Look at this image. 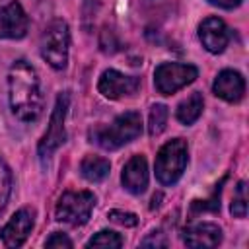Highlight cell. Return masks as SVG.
Instances as JSON below:
<instances>
[{
    "mask_svg": "<svg viewBox=\"0 0 249 249\" xmlns=\"http://www.w3.org/2000/svg\"><path fill=\"white\" fill-rule=\"evenodd\" d=\"M86 245H88V247H123V237H121L117 231L101 230V231H97Z\"/></svg>",
    "mask_w": 249,
    "mask_h": 249,
    "instance_id": "d6986e66",
    "label": "cell"
},
{
    "mask_svg": "<svg viewBox=\"0 0 249 249\" xmlns=\"http://www.w3.org/2000/svg\"><path fill=\"white\" fill-rule=\"evenodd\" d=\"M109 171H111V163H109V160H105L101 156H86L80 163V173L89 183L103 181L109 175Z\"/></svg>",
    "mask_w": 249,
    "mask_h": 249,
    "instance_id": "9a60e30c",
    "label": "cell"
},
{
    "mask_svg": "<svg viewBox=\"0 0 249 249\" xmlns=\"http://www.w3.org/2000/svg\"><path fill=\"white\" fill-rule=\"evenodd\" d=\"M202 107H204V99H202V95L198 91H195V93H191L187 99H183L177 105L175 117L183 124H193L202 115Z\"/></svg>",
    "mask_w": 249,
    "mask_h": 249,
    "instance_id": "2e32d148",
    "label": "cell"
},
{
    "mask_svg": "<svg viewBox=\"0 0 249 249\" xmlns=\"http://www.w3.org/2000/svg\"><path fill=\"white\" fill-rule=\"evenodd\" d=\"M33 226H35V210L21 208L4 224V228L0 230V239L6 247H19L29 237Z\"/></svg>",
    "mask_w": 249,
    "mask_h": 249,
    "instance_id": "9c48e42d",
    "label": "cell"
},
{
    "mask_svg": "<svg viewBox=\"0 0 249 249\" xmlns=\"http://www.w3.org/2000/svg\"><path fill=\"white\" fill-rule=\"evenodd\" d=\"M167 117H169V111H167V107L163 103L152 105L150 117H148V132H150V136H158V134H161L165 130Z\"/></svg>",
    "mask_w": 249,
    "mask_h": 249,
    "instance_id": "e0dca14e",
    "label": "cell"
},
{
    "mask_svg": "<svg viewBox=\"0 0 249 249\" xmlns=\"http://www.w3.org/2000/svg\"><path fill=\"white\" fill-rule=\"evenodd\" d=\"M208 4L212 6H218V8H224V10H231V8H237L243 0H206Z\"/></svg>",
    "mask_w": 249,
    "mask_h": 249,
    "instance_id": "d4e9b609",
    "label": "cell"
},
{
    "mask_svg": "<svg viewBox=\"0 0 249 249\" xmlns=\"http://www.w3.org/2000/svg\"><path fill=\"white\" fill-rule=\"evenodd\" d=\"M230 212L235 218H245L247 216V183L245 181H239L235 185L233 198H231V204H230Z\"/></svg>",
    "mask_w": 249,
    "mask_h": 249,
    "instance_id": "ac0fdd59",
    "label": "cell"
},
{
    "mask_svg": "<svg viewBox=\"0 0 249 249\" xmlns=\"http://www.w3.org/2000/svg\"><path fill=\"white\" fill-rule=\"evenodd\" d=\"M142 134V117L138 111H126L115 117L113 123L89 130V142L101 150H117Z\"/></svg>",
    "mask_w": 249,
    "mask_h": 249,
    "instance_id": "7a4b0ae2",
    "label": "cell"
},
{
    "mask_svg": "<svg viewBox=\"0 0 249 249\" xmlns=\"http://www.w3.org/2000/svg\"><path fill=\"white\" fill-rule=\"evenodd\" d=\"M212 91L216 97L228 101V103H237L243 99L245 93V80L237 70L226 68L222 72H218L214 84H212Z\"/></svg>",
    "mask_w": 249,
    "mask_h": 249,
    "instance_id": "7c38bea8",
    "label": "cell"
},
{
    "mask_svg": "<svg viewBox=\"0 0 249 249\" xmlns=\"http://www.w3.org/2000/svg\"><path fill=\"white\" fill-rule=\"evenodd\" d=\"M95 206V195L91 191H66L56 202L54 218L60 224L78 228L84 226Z\"/></svg>",
    "mask_w": 249,
    "mask_h": 249,
    "instance_id": "5b68a950",
    "label": "cell"
},
{
    "mask_svg": "<svg viewBox=\"0 0 249 249\" xmlns=\"http://www.w3.org/2000/svg\"><path fill=\"white\" fill-rule=\"evenodd\" d=\"M230 37H231V33H230V29H228L226 21L220 19V18H216V16L206 18V19L198 25V39H200L202 47H204L208 53H212V54L224 53V49H226L228 43H230Z\"/></svg>",
    "mask_w": 249,
    "mask_h": 249,
    "instance_id": "8fae6325",
    "label": "cell"
},
{
    "mask_svg": "<svg viewBox=\"0 0 249 249\" xmlns=\"http://www.w3.org/2000/svg\"><path fill=\"white\" fill-rule=\"evenodd\" d=\"M121 181L123 187L130 193V195H142L148 187V161L142 154L132 156L121 173Z\"/></svg>",
    "mask_w": 249,
    "mask_h": 249,
    "instance_id": "4fadbf2b",
    "label": "cell"
},
{
    "mask_svg": "<svg viewBox=\"0 0 249 249\" xmlns=\"http://www.w3.org/2000/svg\"><path fill=\"white\" fill-rule=\"evenodd\" d=\"M109 220L115 222V224L126 226V228H132V226L138 224L136 214H132V212H123V210H111V212H109Z\"/></svg>",
    "mask_w": 249,
    "mask_h": 249,
    "instance_id": "7402d4cb",
    "label": "cell"
},
{
    "mask_svg": "<svg viewBox=\"0 0 249 249\" xmlns=\"http://www.w3.org/2000/svg\"><path fill=\"white\" fill-rule=\"evenodd\" d=\"M70 29L64 19H53L41 33L39 51L43 60L54 70H64L68 62Z\"/></svg>",
    "mask_w": 249,
    "mask_h": 249,
    "instance_id": "3957f363",
    "label": "cell"
},
{
    "mask_svg": "<svg viewBox=\"0 0 249 249\" xmlns=\"http://www.w3.org/2000/svg\"><path fill=\"white\" fill-rule=\"evenodd\" d=\"M8 97L12 113L25 123H33L43 113V91L37 70L23 58H18L8 72Z\"/></svg>",
    "mask_w": 249,
    "mask_h": 249,
    "instance_id": "6da1fadb",
    "label": "cell"
},
{
    "mask_svg": "<svg viewBox=\"0 0 249 249\" xmlns=\"http://www.w3.org/2000/svg\"><path fill=\"white\" fill-rule=\"evenodd\" d=\"M68 105H70V91H60L58 97H56V105L51 113L47 132L43 134V138L37 146V152H39L41 160H49L54 154V150L64 144V140H66L64 119H66V113H68Z\"/></svg>",
    "mask_w": 249,
    "mask_h": 249,
    "instance_id": "8992f818",
    "label": "cell"
},
{
    "mask_svg": "<svg viewBox=\"0 0 249 249\" xmlns=\"http://www.w3.org/2000/svg\"><path fill=\"white\" fill-rule=\"evenodd\" d=\"M140 245H144V247H148V245L165 247V245H167V241L161 237V233H160V231H152V235H150V237H146V239H142V241H140Z\"/></svg>",
    "mask_w": 249,
    "mask_h": 249,
    "instance_id": "cb8c5ba5",
    "label": "cell"
},
{
    "mask_svg": "<svg viewBox=\"0 0 249 249\" xmlns=\"http://www.w3.org/2000/svg\"><path fill=\"white\" fill-rule=\"evenodd\" d=\"M196 76H198V68L195 64L161 62L154 70V86L161 95H171L181 88L193 84Z\"/></svg>",
    "mask_w": 249,
    "mask_h": 249,
    "instance_id": "52a82bcc",
    "label": "cell"
},
{
    "mask_svg": "<svg viewBox=\"0 0 249 249\" xmlns=\"http://www.w3.org/2000/svg\"><path fill=\"white\" fill-rule=\"evenodd\" d=\"M29 18L18 0L0 8V39H21L27 35Z\"/></svg>",
    "mask_w": 249,
    "mask_h": 249,
    "instance_id": "30bf717a",
    "label": "cell"
},
{
    "mask_svg": "<svg viewBox=\"0 0 249 249\" xmlns=\"http://www.w3.org/2000/svg\"><path fill=\"white\" fill-rule=\"evenodd\" d=\"M45 245L47 247H72V241H70V237H66V233L54 231V233H51V237H47Z\"/></svg>",
    "mask_w": 249,
    "mask_h": 249,
    "instance_id": "603a6c76",
    "label": "cell"
},
{
    "mask_svg": "<svg viewBox=\"0 0 249 249\" xmlns=\"http://www.w3.org/2000/svg\"><path fill=\"white\" fill-rule=\"evenodd\" d=\"M226 181V177L220 181V185H216V191L214 195L208 198V200H195L191 204V210L196 212V210H212V212H218L220 210V189H222V183Z\"/></svg>",
    "mask_w": 249,
    "mask_h": 249,
    "instance_id": "44dd1931",
    "label": "cell"
},
{
    "mask_svg": "<svg viewBox=\"0 0 249 249\" xmlns=\"http://www.w3.org/2000/svg\"><path fill=\"white\" fill-rule=\"evenodd\" d=\"M189 163V148L183 138L165 142L156 156V179L161 185H175Z\"/></svg>",
    "mask_w": 249,
    "mask_h": 249,
    "instance_id": "277c9868",
    "label": "cell"
},
{
    "mask_svg": "<svg viewBox=\"0 0 249 249\" xmlns=\"http://www.w3.org/2000/svg\"><path fill=\"white\" fill-rule=\"evenodd\" d=\"M138 88H140V78L123 74L115 68L105 70L99 76V82H97L99 93L107 99H121V97L134 95L138 91Z\"/></svg>",
    "mask_w": 249,
    "mask_h": 249,
    "instance_id": "ba28073f",
    "label": "cell"
},
{
    "mask_svg": "<svg viewBox=\"0 0 249 249\" xmlns=\"http://www.w3.org/2000/svg\"><path fill=\"white\" fill-rule=\"evenodd\" d=\"M10 195H12V171L6 165V161L0 158V214L6 208Z\"/></svg>",
    "mask_w": 249,
    "mask_h": 249,
    "instance_id": "ffe728a7",
    "label": "cell"
},
{
    "mask_svg": "<svg viewBox=\"0 0 249 249\" xmlns=\"http://www.w3.org/2000/svg\"><path fill=\"white\" fill-rule=\"evenodd\" d=\"M183 241L189 247H216L222 241V228L212 222H198L183 231Z\"/></svg>",
    "mask_w": 249,
    "mask_h": 249,
    "instance_id": "5bb4252c",
    "label": "cell"
}]
</instances>
